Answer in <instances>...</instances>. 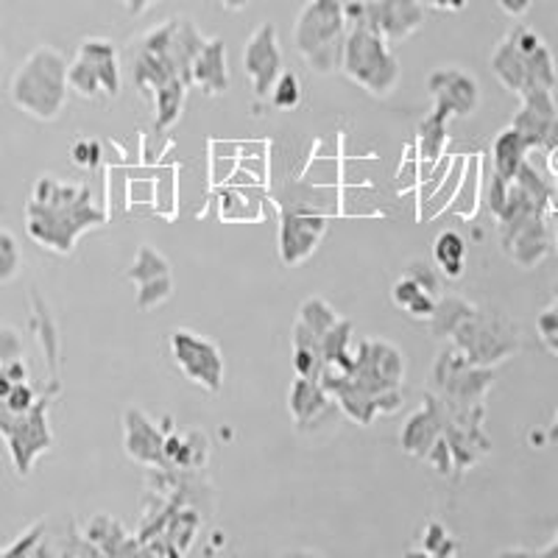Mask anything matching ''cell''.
Masks as SVG:
<instances>
[{"mask_svg":"<svg viewBox=\"0 0 558 558\" xmlns=\"http://www.w3.org/2000/svg\"><path fill=\"white\" fill-rule=\"evenodd\" d=\"M89 202V191L82 184H62L57 177H43L28 204V235L45 248L70 254L82 232L104 223V213Z\"/></svg>","mask_w":558,"mask_h":558,"instance_id":"cell-1","label":"cell"},{"mask_svg":"<svg viewBox=\"0 0 558 558\" xmlns=\"http://www.w3.org/2000/svg\"><path fill=\"white\" fill-rule=\"evenodd\" d=\"M70 62L53 45H39L28 53L9 82V98L34 121H57L68 107Z\"/></svg>","mask_w":558,"mask_h":558,"instance_id":"cell-2","label":"cell"},{"mask_svg":"<svg viewBox=\"0 0 558 558\" xmlns=\"http://www.w3.org/2000/svg\"><path fill=\"white\" fill-rule=\"evenodd\" d=\"M492 73L520 98L533 89H553L558 82L550 48L527 26H514L500 39L492 53Z\"/></svg>","mask_w":558,"mask_h":558,"instance_id":"cell-3","label":"cell"},{"mask_svg":"<svg viewBox=\"0 0 558 558\" xmlns=\"http://www.w3.org/2000/svg\"><path fill=\"white\" fill-rule=\"evenodd\" d=\"M347 32L341 0H307L293 23V45L313 73L330 76L341 70Z\"/></svg>","mask_w":558,"mask_h":558,"instance_id":"cell-4","label":"cell"},{"mask_svg":"<svg viewBox=\"0 0 558 558\" xmlns=\"http://www.w3.org/2000/svg\"><path fill=\"white\" fill-rule=\"evenodd\" d=\"M341 70L349 82L375 98H388L400 87V59L393 57L391 43L383 37L380 28L366 20L349 23Z\"/></svg>","mask_w":558,"mask_h":558,"instance_id":"cell-5","label":"cell"},{"mask_svg":"<svg viewBox=\"0 0 558 558\" xmlns=\"http://www.w3.org/2000/svg\"><path fill=\"white\" fill-rule=\"evenodd\" d=\"M452 347L461 349V355L472 366H495L520 347L506 318L483 311H475L466 322H461V327L452 332Z\"/></svg>","mask_w":558,"mask_h":558,"instance_id":"cell-6","label":"cell"},{"mask_svg":"<svg viewBox=\"0 0 558 558\" xmlns=\"http://www.w3.org/2000/svg\"><path fill=\"white\" fill-rule=\"evenodd\" d=\"M347 375L368 393L377 397L388 388H402V377H405V357L393 343L377 341V338H366L355 347V361L347 368Z\"/></svg>","mask_w":558,"mask_h":558,"instance_id":"cell-7","label":"cell"},{"mask_svg":"<svg viewBox=\"0 0 558 558\" xmlns=\"http://www.w3.org/2000/svg\"><path fill=\"white\" fill-rule=\"evenodd\" d=\"M171 355L173 363L179 366V372H182L193 386L204 388L207 393L221 391L227 368H223L221 349L209 341V338L198 336L196 330H184V327H179V330L171 332Z\"/></svg>","mask_w":558,"mask_h":558,"instance_id":"cell-8","label":"cell"},{"mask_svg":"<svg viewBox=\"0 0 558 558\" xmlns=\"http://www.w3.org/2000/svg\"><path fill=\"white\" fill-rule=\"evenodd\" d=\"M343 12H347V26L357 23V20H366V23L380 28L388 43L397 45L405 43L422 28L427 7L422 0H372L363 7H343Z\"/></svg>","mask_w":558,"mask_h":558,"instance_id":"cell-9","label":"cell"},{"mask_svg":"<svg viewBox=\"0 0 558 558\" xmlns=\"http://www.w3.org/2000/svg\"><path fill=\"white\" fill-rule=\"evenodd\" d=\"M243 70L252 82L254 96L271 98V89L282 73V48H279L274 23H260L257 32L243 45Z\"/></svg>","mask_w":558,"mask_h":558,"instance_id":"cell-10","label":"cell"},{"mask_svg":"<svg viewBox=\"0 0 558 558\" xmlns=\"http://www.w3.org/2000/svg\"><path fill=\"white\" fill-rule=\"evenodd\" d=\"M327 232V218L313 213V209H286L279 221V257L286 266H299L322 243Z\"/></svg>","mask_w":558,"mask_h":558,"instance_id":"cell-11","label":"cell"},{"mask_svg":"<svg viewBox=\"0 0 558 558\" xmlns=\"http://www.w3.org/2000/svg\"><path fill=\"white\" fill-rule=\"evenodd\" d=\"M427 89L436 98L438 109H447L452 118H470L481 107V84L461 68H438L427 76Z\"/></svg>","mask_w":558,"mask_h":558,"instance_id":"cell-12","label":"cell"},{"mask_svg":"<svg viewBox=\"0 0 558 558\" xmlns=\"http://www.w3.org/2000/svg\"><path fill=\"white\" fill-rule=\"evenodd\" d=\"M123 447H126V456L143 466H154V470L168 466L166 433L140 408H126L123 413Z\"/></svg>","mask_w":558,"mask_h":558,"instance_id":"cell-13","label":"cell"},{"mask_svg":"<svg viewBox=\"0 0 558 558\" xmlns=\"http://www.w3.org/2000/svg\"><path fill=\"white\" fill-rule=\"evenodd\" d=\"M447 418H450L447 402H441L438 397H425V405L418 408L402 427V450L425 458L438 438L445 436Z\"/></svg>","mask_w":558,"mask_h":558,"instance_id":"cell-14","label":"cell"},{"mask_svg":"<svg viewBox=\"0 0 558 558\" xmlns=\"http://www.w3.org/2000/svg\"><path fill=\"white\" fill-rule=\"evenodd\" d=\"M191 82L202 89L204 96H223L229 89V64H227V43L221 37H213L204 43L198 57L193 59Z\"/></svg>","mask_w":558,"mask_h":558,"instance_id":"cell-15","label":"cell"},{"mask_svg":"<svg viewBox=\"0 0 558 558\" xmlns=\"http://www.w3.org/2000/svg\"><path fill=\"white\" fill-rule=\"evenodd\" d=\"M502 248L511 254V260L522 268H536L547 257L550 248V238H547L545 218H533V221L522 223L514 232L500 235Z\"/></svg>","mask_w":558,"mask_h":558,"instance_id":"cell-16","label":"cell"},{"mask_svg":"<svg viewBox=\"0 0 558 558\" xmlns=\"http://www.w3.org/2000/svg\"><path fill=\"white\" fill-rule=\"evenodd\" d=\"M76 57L93 68L104 89V98L121 96V62H118V48L104 37H87L78 43Z\"/></svg>","mask_w":558,"mask_h":558,"instance_id":"cell-17","label":"cell"},{"mask_svg":"<svg viewBox=\"0 0 558 558\" xmlns=\"http://www.w3.org/2000/svg\"><path fill=\"white\" fill-rule=\"evenodd\" d=\"M332 405V397L327 393V388L322 386V380H313V377H293L291 391H288V411H291L293 422L302 427L313 425L318 416H322L327 408Z\"/></svg>","mask_w":558,"mask_h":558,"instance_id":"cell-18","label":"cell"},{"mask_svg":"<svg viewBox=\"0 0 558 558\" xmlns=\"http://www.w3.org/2000/svg\"><path fill=\"white\" fill-rule=\"evenodd\" d=\"M531 140L520 132L517 126L502 129L495 137V146H492V157H495V173L502 179H511L520 173V168L527 162V151H531Z\"/></svg>","mask_w":558,"mask_h":558,"instance_id":"cell-19","label":"cell"},{"mask_svg":"<svg viewBox=\"0 0 558 558\" xmlns=\"http://www.w3.org/2000/svg\"><path fill=\"white\" fill-rule=\"evenodd\" d=\"M391 299L393 305L400 307L402 313H408L411 318H427V322H430V316L436 313L438 302L436 293L427 291V288L422 286V282H416L411 274H405V277L393 282Z\"/></svg>","mask_w":558,"mask_h":558,"instance_id":"cell-20","label":"cell"},{"mask_svg":"<svg viewBox=\"0 0 558 558\" xmlns=\"http://www.w3.org/2000/svg\"><path fill=\"white\" fill-rule=\"evenodd\" d=\"M187 87H191V84L184 82V78H173V82L162 84V87L151 96L154 109H157V121H154L157 134L168 132V129L179 123L184 101H187Z\"/></svg>","mask_w":558,"mask_h":558,"instance_id":"cell-21","label":"cell"},{"mask_svg":"<svg viewBox=\"0 0 558 558\" xmlns=\"http://www.w3.org/2000/svg\"><path fill=\"white\" fill-rule=\"evenodd\" d=\"M322 355L324 363L338 372H347L355 361V349H352V322L341 318L327 336L322 338Z\"/></svg>","mask_w":558,"mask_h":558,"instance_id":"cell-22","label":"cell"},{"mask_svg":"<svg viewBox=\"0 0 558 558\" xmlns=\"http://www.w3.org/2000/svg\"><path fill=\"white\" fill-rule=\"evenodd\" d=\"M433 260L441 268L447 279H458L463 274V260H466V243L458 235L456 229H445L438 232L433 241Z\"/></svg>","mask_w":558,"mask_h":558,"instance_id":"cell-23","label":"cell"},{"mask_svg":"<svg viewBox=\"0 0 558 558\" xmlns=\"http://www.w3.org/2000/svg\"><path fill=\"white\" fill-rule=\"evenodd\" d=\"M475 311L477 307L470 305L466 299L441 296L436 302V313L430 316L433 332H436L438 338H452V332L461 327V322H466V318H470Z\"/></svg>","mask_w":558,"mask_h":558,"instance_id":"cell-24","label":"cell"},{"mask_svg":"<svg viewBox=\"0 0 558 558\" xmlns=\"http://www.w3.org/2000/svg\"><path fill=\"white\" fill-rule=\"evenodd\" d=\"M452 114L447 109H433L427 114L425 121L418 123V154L422 159L433 162V159L441 157V148L447 143V121H450Z\"/></svg>","mask_w":558,"mask_h":558,"instance_id":"cell-25","label":"cell"},{"mask_svg":"<svg viewBox=\"0 0 558 558\" xmlns=\"http://www.w3.org/2000/svg\"><path fill=\"white\" fill-rule=\"evenodd\" d=\"M166 274H171V263H168L151 243H143V246L137 248V254H134V263L126 271V277L132 279L134 286H143L148 279L166 277Z\"/></svg>","mask_w":558,"mask_h":558,"instance_id":"cell-26","label":"cell"},{"mask_svg":"<svg viewBox=\"0 0 558 558\" xmlns=\"http://www.w3.org/2000/svg\"><path fill=\"white\" fill-rule=\"evenodd\" d=\"M299 322L305 324L311 332H316L318 338H324L338 322H341V316H338V313L324 302V299L311 296L302 302V307H299Z\"/></svg>","mask_w":558,"mask_h":558,"instance_id":"cell-27","label":"cell"},{"mask_svg":"<svg viewBox=\"0 0 558 558\" xmlns=\"http://www.w3.org/2000/svg\"><path fill=\"white\" fill-rule=\"evenodd\" d=\"M68 82H70V93H76V96L87 98V101H96V98H104V89L98 76L93 73L87 62H82L78 57H73L68 68Z\"/></svg>","mask_w":558,"mask_h":558,"instance_id":"cell-28","label":"cell"},{"mask_svg":"<svg viewBox=\"0 0 558 558\" xmlns=\"http://www.w3.org/2000/svg\"><path fill=\"white\" fill-rule=\"evenodd\" d=\"M173 293V277L166 274V277H157V279H148L143 286H137V299H134V305L140 307L143 313L154 311L159 307L162 302H168Z\"/></svg>","mask_w":558,"mask_h":558,"instance_id":"cell-29","label":"cell"},{"mask_svg":"<svg viewBox=\"0 0 558 558\" xmlns=\"http://www.w3.org/2000/svg\"><path fill=\"white\" fill-rule=\"evenodd\" d=\"M271 104L282 112L288 109H296L302 104V78L293 73V70H282L271 89Z\"/></svg>","mask_w":558,"mask_h":558,"instance_id":"cell-30","label":"cell"},{"mask_svg":"<svg viewBox=\"0 0 558 558\" xmlns=\"http://www.w3.org/2000/svg\"><path fill=\"white\" fill-rule=\"evenodd\" d=\"M20 268H23V252H20L17 238L9 229H0V286L17 279Z\"/></svg>","mask_w":558,"mask_h":558,"instance_id":"cell-31","label":"cell"},{"mask_svg":"<svg viewBox=\"0 0 558 558\" xmlns=\"http://www.w3.org/2000/svg\"><path fill=\"white\" fill-rule=\"evenodd\" d=\"M3 405H7V411L12 413V416H17V418L28 416V411L34 408V388L28 386L26 380L12 383L9 393L3 397Z\"/></svg>","mask_w":558,"mask_h":558,"instance_id":"cell-32","label":"cell"},{"mask_svg":"<svg viewBox=\"0 0 558 558\" xmlns=\"http://www.w3.org/2000/svg\"><path fill=\"white\" fill-rule=\"evenodd\" d=\"M536 330H539V338L545 341V347L558 355V302H553L550 307L539 313L536 318Z\"/></svg>","mask_w":558,"mask_h":558,"instance_id":"cell-33","label":"cell"},{"mask_svg":"<svg viewBox=\"0 0 558 558\" xmlns=\"http://www.w3.org/2000/svg\"><path fill=\"white\" fill-rule=\"evenodd\" d=\"M70 159L78 168H96L98 159H101V146L96 140H76L73 148H70Z\"/></svg>","mask_w":558,"mask_h":558,"instance_id":"cell-34","label":"cell"},{"mask_svg":"<svg viewBox=\"0 0 558 558\" xmlns=\"http://www.w3.org/2000/svg\"><path fill=\"white\" fill-rule=\"evenodd\" d=\"M405 274H411V277L416 279V282H422V286H425L430 293H436V296H438V291H441V282H438V274L433 271V268L427 266L425 260H413L411 266H408Z\"/></svg>","mask_w":558,"mask_h":558,"instance_id":"cell-35","label":"cell"},{"mask_svg":"<svg viewBox=\"0 0 558 558\" xmlns=\"http://www.w3.org/2000/svg\"><path fill=\"white\" fill-rule=\"evenodd\" d=\"M427 9H433V12H447V14H456V12H463L466 9V3L470 0H422Z\"/></svg>","mask_w":558,"mask_h":558,"instance_id":"cell-36","label":"cell"},{"mask_svg":"<svg viewBox=\"0 0 558 558\" xmlns=\"http://www.w3.org/2000/svg\"><path fill=\"white\" fill-rule=\"evenodd\" d=\"M533 0H497V7L508 14V17H525Z\"/></svg>","mask_w":558,"mask_h":558,"instance_id":"cell-37","label":"cell"},{"mask_svg":"<svg viewBox=\"0 0 558 558\" xmlns=\"http://www.w3.org/2000/svg\"><path fill=\"white\" fill-rule=\"evenodd\" d=\"M121 3L132 17H140V14H146L151 7H157L159 0H121Z\"/></svg>","mask_w":558,"mask_h":558,"instance_id":"cell-38","label":"cell"},{"mask_svg":"<svg viewBox=\"0 0 558 558\" xmlns=\"http://www.w3.org/2000/svg\"><path fill=\"white\" fill-rule=\"evenodd\" d=\"M547 171L553 179H558V143L547 146Z\"/></svg>","mask_w":558,"mask_h":558,"instance_id":"cell-39","label":"cell"},{"mask_svg":"<svg viewBox=\"0 0 558 558\" xmlns=\"http://www.w3.org/2000/svg\"><path fill=\"white\" fill-rule=\"evenodd\" d=\"M221 3V9H227V12H241V9H246L252 0H218Z\"/></svg>","mask_w":558,"mask_h":558,"instance_id":"cell-40","label":"cell"},{"mask_svg":"<svg viewBox=\"0 0 558 558\" xmlns=\"http://www.w3.org/2000/svg\"><path fill=\"white\" fill-rule=\"evenodd\" d=\"M547 207L553 209L558 216V179H553L550 182V196H547Z\"/></svg>","mask_w":558,"mask_h":558,"instance_id":"cell-41","label":"cell"},{"mask_svg":"<svg viewBox=\"0 0 558 558\" xmlns=\"http://www.w3.org/2000/svg\"><path fill=\"white\" fill-rule=\"evenodd\" d=\"M539 556H558V531H556V542H553L550 547H545V550H539Z\"/></svg>","mask_w":558,"mask_h":558,"instance_id":"cell-42","label":"cell"},{"mask_svg":"<svg viewBox=\"0 0 558 558\" xmlns=\"http://www.w3.org/2000/svg\"><path fill=\"white\" fill-rule=\"evenodd\" d=\"M550 441H558V411H556V418H553V427H550Z\"/></svg>","mask_w":558,"mask_h":558,"instance_id":"cell-43","label":"cell"},{"mask_svg":"<svg viewBox=\"0 0 558 558\" xmlns=\"http://www.w3.org/2000/svg\"><path fill=\"white\" fill-rule=\"evenodd\" d=\"M343 7H363V3H372V0H341Z\"/></svg>","mask_w":558,"mask_h":558,"instance_id":"cell-44","label":"cell"},{"mask_svg":"<svg viewBox=\"0 0 558 558\" xmlns=\"http://www.w3.org/2000/svg\"><path fill=\"white\" fill-rule=\"evenodd\" d=\"M0 64H3V51H0Z\"/></svg>","mask_w":558,"mask_h":558,"instance_id":"cell-45","label":"cell"},{"mask_svg":"<svg viewBox=\"0 0 558 558\" xmlns=\"http://www.w3.org/2000/svg\"><path fill=\"white\" fill-rule=\"evenodd\" d=\"M556 302H558V288H556Z\"/></svg>","mask_w":558,"mask_h":558,"instance_id":"cell-46","label":"cell"},{"mask_svg":"<svg viewBox=\"0 0 558 558\" xmlns=\"http://www.w3.org/2000/svg\"><path fill=\"white\" fill-rule=\"evenodd\" d=\"M556 243H558V235H556Z\"/></svg>","mask_w":558,"mask_h":558,"instance_id":"cell-47","label":"cell"}]
</instances>
